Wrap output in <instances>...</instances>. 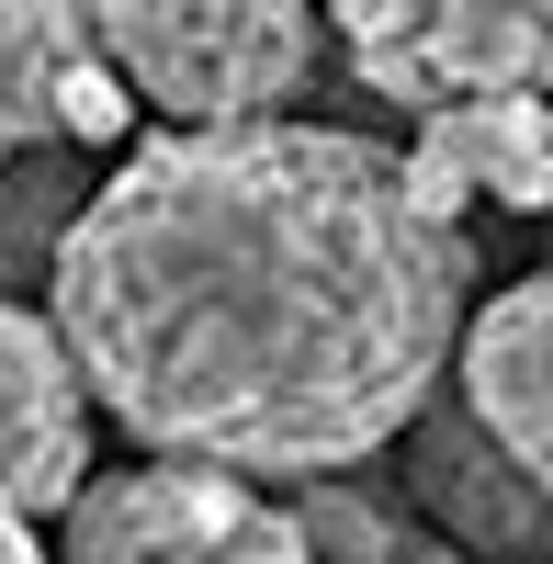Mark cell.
<instances>
[{
  "instance_id": "52a82bcc",
  "label": "cell",
  "mask_w": 553,
  "mask_h": 564,
  "mask_svg": "<svg viewBox=\"0 0 553 564\" xmlns=\"http://www.w3.org/2000/svg\"><path fill=\"white\" fill-rule=\"evenodd\" d=\"M406 181L441 226H464V204L553 215V102H464L406 135Z\"/></svg>"
},
{
  "instance_id": "ba28073f",
  "label": "cell",
  "mask_w": 553,
  "mask_h": 564,
  "mask_svg": "<svg viewBox=\"0 0 553 564\" xmlns=\"http://www.w3.org/2000/svg\"><path fill=\"white\" fill-rule=\"evenodd\" d=\"M90 57H102V23L68 12V0H0V148L45 159L68 148V102Z\"/></svg>"
},
{
  "instance_id": "3957f363",
  "label": "cell",
  "mask_w": 553,
  "mask_h": 564,
  "mask_svg": "<svg viewBox=\"0 0 553 564\" xmlns=\"http://www.w3.org/2000/svg\"><path fill=\"white\" fill-rule=\"evenodd\" d=\"M339 57L419 124L464 102H553V0H350Z\"/></svg>"
},
{
  "instance_id": "9c48e42d",
  "label": "cell",
  "mask_w": 553,
  "mask_h": 564,
  "mask_svg": "<svg viewBox=\"0 0 553 564\" xmlns=\"http://www.w3.org/2000/svg\"><path fill=\"white\" fill-rule=\"evenodd\" d=\"M419 486L441 497L452 553H464V542H542V531H553V497H542L520 463L464 417V395L419 417Z\"/></svg>"
},
{
  "instance_id": "30bf717a",
  "label": "cell",
  "mask_w": 553,
  "mask_h": 564,
  "mask_svg": "<svg viewBox=\"0 0 553 564\" xmlns=\"http://www.w3.org/2000/svg\"><path fill=\"white\" fill-rule=\"evenodd\" d=\"M294 508H305V542H316V564H464L452 542H430L419 520H406V508L361 497L350 475H339V486H305Z\"/></svg>"
},
{
  "instance_id": "5b68a950",
  "label": "cell",
  "mask_w": 553,
  "mask_h": 564,
  "mask_svg": "<svg viewBox=\"0 0 553 564\" xmlns=\"http://www.w3.org/2000/svg\"><path fill=\"white\" fill-rule=\"evenodd\" d=\"M0 384H12V520L57 531L102 486L90 475V406L102 395H90V372L45 305H0Z\"/></svg>"
},
{
  "instance_id": "8992f818",
  "label": "cell",
  "mask_w": 553,
  "mask_h": 564,
  "mask_svg": "<svg viewBox=\"0 0 553 564\" xmlns=\"http://www.w3.org/2000/svg\"><path fill=\"white\" fill-rule=\"evenodd\" d=\"M452 395H464V417L553 497V271H520V282H497L475 305Z\"/></svg>"
},
{
  "instance_id": "8fae6325",
  "label": "cell",
  "mask_w": 553,
  "mask_h": 564,
  "mask_svg": "<svg viewBox=\"0 0 553 564\" xmlns=\"http://www.w3.org/2000/svg\"><path fill=\"white\" fill-rule=\"evenodd\" d=\"M45 553H57V531H34V520L0 531V564H45Z\"/></svg>"
},
{
  "instance_id": "6da1fadb",
  "label": "cell",
  "mask_w": 553,
  "mask_h": 564,
  "mask_svg": "<svg viewBox=\"0 0 553 564\" xmlns=\"http://www.w3.org/2000/svg\"><path fill=\"white\" fill-rule=\"evenodd\" d=\"M34 305L148 463L305 497L430 417L475 327V238L350 124H159L90 181Z\"/></svg>"
},
{
  "instance_id": "7a4b0ae2",
  "label": "cell",
  "mask_w": 553,
  "mask_h": 564,
  "mask_svg": "<svg viewBox=\"0 0 553 564\" xmlns=\"http://www.w3.org/2000/svg\"><path fill=\"white\" fill-rule=\"evenodd\" d=\"M102 57L170 135H249V124H294L283 102L316 68V12L294 0H90Z\"/></svg>"
},
{
  "instance_id": "277c9868",
  "label": "cell",
  "mask_w": 553,
  "mask_h": 564,
  "mask_svg": "<svg viewBox=\"0 0 553 564\" xmlns=\"http://www.w3.org/2000/svg\"><path fill=\"white\" fill-rule=\"evenodd\" d=\"M68 564H316L305 508L215 463H113L68 520Z\"/></svg>"
}]
</instances>
